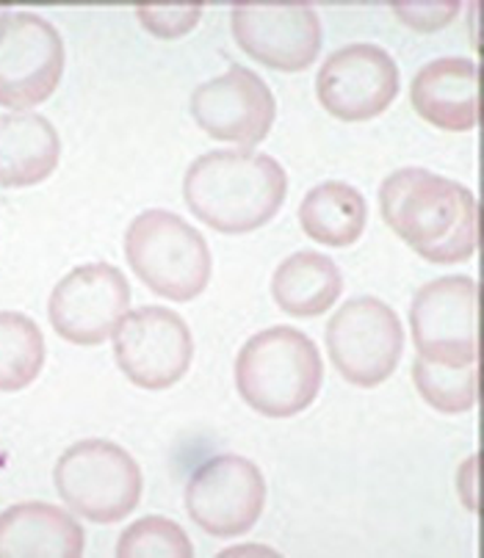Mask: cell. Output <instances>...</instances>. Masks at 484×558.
Masks as SVG:
<instances>
[{
  "mask_svg": "<svg viewBox=\"0 0 484 558\" xmlns=\"http://www.w3.org/2000/svg\"><path fill=\"white\" fill-rule=\"evenodd\" d=\"M197 125L216 142L255 147L275 125V95L261 75L233 64L225 75L210 77L192 95Z\"/></svg>",
  "mask_w": 484,
  "mask_h": 558,
  "instance_id": "13",
  "label": "cell"
},
{
  "mask_svg": "<svg viewBox=\"0 0 484 558\" xmlns=\"http://www.w3.org/2000/svg\"><path fill=\"white\" fill-rule=\"evenodd\" d=\"M53 478L64 504L97 525L125 520L142 498L136 459L108 440H81L66 448Z\"/></svg>",
  "mask_w": 484,
  "mask_h": 558,
  "instance_id": "5",
  "label": "cell"
},
{
  "mask_svg": "<svg viewBox=\"0 0 484 558\" xmlns=\"http://www.w3.org/2000/svg\"><path fill=\"white\" fill-rule=\"evenodd\" d=\"M413 379L419 392L429 407L446 415H462L471 412L479 396V368L462 365V368H449V365H432L415 356Z\"/></svg>",
  "mask_w": 484,
  "mask_h": 558,
  "instance_id": "21",
  "label": "cell"
},
{
  "mask_svg": "<svg viewBox=\"0 0 484 558\" xmlns=\"http://www.w3.org/2000/svg\"><path fill=\"white\" fill-rule=\"evenodd\" d=\"M266 506V478L255 462L219 453L192 473L185 484V509L210 536H241L261 520Z\"/></svg>",
  "mask_w": 484,
  "mask_h": 558,
  "instance_id": "8",
  "label": "cell"
},
{
  "mask_svg": "<svg viewBox=\"0 0 484 558\" xmlns=\"http://www.w3.org/2000/svg\"><path fill=\"white\" fill-rule=\"evenodd\" d=\"M327 349L347 381L358 387L383 385L404 351L399 315L383 299H352L327 324Z\"/></svg>",
  "mask_w": 484,
  "mask_h": 558,
  "instance_id": "7",
  "label": "cell"
},
{
  "mask_svg": "<svg viewBox=\"0 0 484 558\" xmlns=\"http://www.w3.org/2000/svg\"><path fill=\"white\" fill-rule=\"evenodd\" d=\"M7 14H9L7 9H0V25H3V20H7Z\"/></svg>",
  "mask_w": 484,
  "mask_h": 558,
  "instance_id": "25",
  "label": "cell"
},
{
  "mask_svg": "<svg viewBox=\"0 0 484 558\" xmlns=\"http://www.w3.org/2000/svg\"><path fill=\"white\" fill-rule=\"evenodd\" d=\"M318 102L341 122H368L399 95V64L379 45L358 43L335 50L316 75Z\"/></svg>",
  "mask_w": 484,
  "mask_h": 558,
  "instance_id": "12",
  "label": "cell"
},
{
  "mask_svg": "<svg viewBox=\"0 0 484 558\" xmlns=\"http://www.w3.org/2000/svg\"><path fill=\"white\" fill-rule=\"evenodd\" d=\"M410 100L421 119L440 131H473L479 125V64L446 56L421 66Z\"/></svg>",
  "mask_w": 484,
  "mask_h": 558,
  "instance_id": "15",
  "label": "cell"
},
{
  "mask_svg": "<svg viewBox=\"0 0 484 558\" xmlns=\"http://www.w3.org/2000/svg\"><path fill=\"white\" fill-rule=\"evenodd\" d=\"M288 191L280 163L252 149L199 155L183 180L192 214L221 235H244L275 219Z\"/></svg>",
  "mask_w": 484,
  "mask_h": 558,
  "instance_id": "2",
  "label": "cell"
},
{
  "mask_svg": "<svg viewBox=\"0 0 484 558\" xmlns=\"http://www.w3.org/2000/svg\"><path fill=\"white\" fill-rule=\"evenodd\" d=\"M84 529L61 506L28 504L0 511V558H78Z\"/></svg>",
  "mask_w": 484,
  "mask_h": 558,
  "instance_id": "16",
  "label": "cell"
},
{
  "mask_svg": "<svg viewBox=\"0 0 484 558\" xmlns=\"http://www.w3.org/2000/svg\"><path fill=\"white\" fill-rule=\"evenodd\" d=\"M64 72V43L39 14L12 12L0 25V106L34 108L56 92Z\"/></svg>",
  "mask_w": 484,
  "mask_h": 558,
  "instance_id": "11",
  "label": "cell"
},
{
  "mask_svg": "<svg viewBox=\"0 0 484 558\" xmlns=\"http://www.w3.org/2000/svg\"><path fill=\"white\" fill-rule=\"evenodd\" d=\"M45 368V338L34 318L14 310L0 313V390L17 392Z\"/></svg>",
  "mask_w": 484,
  "mask_h": 558,
  "instance_id": "20",
  "label": "cell"
},
{
  "mask_svg": "<svg viewBox=\"0 0 484 558\" xmlns=\"http://www.w3.org/2000/svg\"><path fill=\"white\" fill-rule=\"evenodd\" d=\"M120 558H192L194 545L178 523L169 517H142L138 523L128 525L117 542Z\"/></svg>",
  "mask_w": 484,
  "mask_h": 558,
  "instance_id": "22",
  "label": "cell"
},
{
  "mask_svg": "<svg viewBox=\"0 0 484 558\" xmlns=\"http://www.w3.org/2000/svg\"><path fill=\"white\" fill-rule=\"evenodd\" d=\"M410 329L424 363L462 368L479 360V286L451 274L432 279L415 293Z\"/></svg>",
  "mask_w": 484,
  "mask_h": 558,
  "instance_id": "6",
  "label": "cell"
},
{
  "mask_svg": "<svg viewBox=\"0 0 484 558\" xmlns=\"http://www.w3.org/2000/svg\"><path fill=\"white\" fill-rule=\"evenodd\" d=\"M394 9L413 28L435 31L455 20V14L460 12V3H396Z\"/></svg>",
  "mask_w": 484,
  "mask_h": 558,
  "instance_id": "24",
  "label": "cell"
},
{
  "mask_svg": "<svg viewBox=\"0 0 484 558\" xmlns=\"http://www.w3.org/2000/svg\"><path fill=\"white\" fill-rule=\"evenodd\" d=\"M368 205L354 185L327 180L307 191L300 205V225L324 246H349L365 230Z\"/></svg>",
  "mask_w": 484,
  "mask_h": 558,
  "instance_id": "19",
  "label": "cell"
},
{
  "mask_svg": "<svg viewBox=\"0 0 484 558\" xmlns=\"http://www.w3.org/2000/svg\"><path fill=\"white\" fill-rule=\"evenodd\" d=\"M343 274L332 257L322 252H297L277 266L271 277V296L277 307L297 318L322 315L338 302Z\"/></svg>",
  "mask_w": 484,
  "mask_h": 558,
  "instance_id": "18",
  "label": "cell"
},
{
  "mask_svg": "<svg viewBox=\"0 0 484 558\" xmlns=\"http://www.w3.org/2000/svg\"><path fill=\"white\" fill-rule=\"evenodd\" d=\"M125 257L133 274L153 293L172 302H192L210 279L208 241L169 210H144L125 232Z\"/></svg>",
  "mask_w": 484,
  "mask_h": 558,
  "instance_id": "4",
  "label": "cell"
},
{
  "mask_svg": "<svg viewBox=\"0 0 484 558\" xmlns=\"http://www.w3.org/2000/svg\"><path fill=\"white\" fill-rule=\"evenodd\" d=\"M131 307V286L111 263L72 268L50 293L48 315L56 332L75 345H100L114 338Z\"/></svg>",
  "mask_w": 484,
  "mask_h": 558,
  "instance_id": "9",
  "label": "cell"
},
{
  "mask_svg": "<svg viewBox=\"0 0 484 558\" xmlns=\"http://www.w3.org/2000/svg\"><path fill=\"white\" fill-rule=\"evenodd\" d=\"M122 374L142 390H167L185 376L194 356L189 324L169 307H138L114 335Z\"/></svg>",
  "mask_w": 484,
  "mask_h": 558,
  "instance_id": "10",
  "label": "cell"
},
{
  "mask_svg": "<svg viewBox=\"0 0 484 558\" xmlns=\"http://www.w3.org/2000/svg\"><path fill=\"white\" fill-rule=\"evenodd\" d=\"M61 138L50 119L34 111L0 117V185L25 189L48 180L59 167Z\"/></svg>",
  "mask_w": 484,
  "mask_h": 558,
  "instance_id": "17",
  "label": "cell"
},
{
  "mask_svg": "<svg viewBox=\"0 0 484 558\" xmlns=\"http://www.w3.org/2000/svg\"><path fill=\"white\" fill-rule=\"evenodd\" d=\"M136 17L158 39H180V36H185L199 23V17H203V3H172V7L138 3Z\"/></svg>",
  "mask_w": 484,
  "mask_h": 558,
  "instance_id": "23",
  "label": "cell"
},
{
  "mask_svg": "<svg viewBox=\"0 0 484 558\" xmlns=\"http://www.w3.org/2000/svg\"><path fill=\"white\" fill-rule=\"evenodd\" d=\"M383 219L429 263H460L479 246V205L471 189L429 169L407 167L379 189Z\"/></svg>",
  "mask_w": 484,
  "mask_h": 558,
  "instance_id": "1",
  "label": "cell"
},
{
  "mask_svg": "<svg viewBox=\"0 0 484 558\" xmlns=\"http://www.w3.org/2000/svg\"><path fill=\"white\" fill-rule=\"evenodd\" d=\"M324 365L316 343L293 327L252 335L235 360L241 398L266 417H291L316 401Z\"/></svg>",
  "mask_w": 484,
  "mask_h": 558,
  "instance_id": "3",
  "label": "cell"
},
{
  "mask_svg": "<svg viewBox=\"0 0 484 558\" xmlns=\"http://www.w3.org/2000/svg\"><path fill=\"white\" fill-rule=\"evenodd\" d=\"M233 36L250 59L280 72H302L322 50V20L311 3H235Z\"/></svg>",
  "mask_w": 484,
  "mask_h": 558,
  "instance_id": "14",
  "label": "cell"
}]
</instances>
